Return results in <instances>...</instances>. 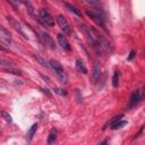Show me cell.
<instances>
[{"instance_id": "3", "label": "cell", "mask_w": 145, "mask_h": 145, "mask_svg": "<svg viewBox=\"0 0 145 145\" xmlns=\"http://www.w3.org/2000/svg\"><path fill=\"white\" fill-rule=\"evenodd\" d=\"M49 63H50V68H51L52 70H54V72H56L58 79L60 80V83L67 84V83H68V75H67V72L65 71V69L62 68V66H61L58 61H56V60H50Z\"/></svg>"}, {"instance_id": "7", "label": "cell", "mask_w": 145, "mask_h": 145, "mask_svg": "<svg viewBox=\"0 0 145 145\" xmlns=\"http://www.w3.org/2000/svg\"><path fill=\"white\" fill-rule=\"evenodd\" d=\"M143 99V94H140L139 93V91H134L133 93H131V95H130V100H129V104H128V109H133L134 106H136L137 105V103Z\"/></svg>"}, {"instance_id": "15", "label": "cell", "mask_w": 145, "mask_h": 145, "mask_svg": "<svg viewBox=\"0 0 145 145\" xmlns=\"http://www.w3.org/2000/svg\"><path fill=\"white\" fill-rule=\"evenodd\" d=\"M65 6L69 9V11H71V12H74L75 15H77V16H82V11L76 7V6H74V5H71V3H68V2H65Z\"/></svg>"}, {"instance_id": "30", "label": "cell", "mask_w": 145, "mask_h": 145, "mask_svg": "<svg viewBox=\"0 0 145 145\" xmlns=\"http://www.w3.org/2000/svg\"><path fill=\"white\" fill-rule=\"evenodd\" d=\"M0 133H1V128H0Z\"/></svg>"}, {"instance_id": "13", "label": "cell", "mask_w": 145, "mask_h": 145, "mask_svg": "<svg viewBox=\"0 0 145 145\" xmlns=\"http://www.w3.org/2000/svg\"><path fill=\"white\" fill-rule=\"evenodd\" d=\"M57 135H58L57 129H56V128H52V129L50 130L49 136H48V139H46L48 145H51V144H53V143L57 140Z\"/></svg>"}, {"instance_id": "21", "label": "cell", "mask_w": 145, "mask_h": 145, "mask_svg": "<svg viewBox=\"0 0 145 145\" xmlns=\"http://www.w3.org/2000/svg\"><path fill=\"white\" fill-rule=\"evenodd\" d=\"M122 118H123V114H119V116L113 117V119H112V120H110V122H108V126H109V127H111L112 125H114L116 122H118L119 120H121Z\"/></svg>"}, {"instance_id": "28", "label": "cell", "mask_w": 145, "mask_h": 145, "mask_svg": "<svg viewBox=\"0 0 145 145\" xmlns=\"http://www.w3.org/2000/svg\"><path fill=\"white\" fill-rule=\"evenodd\" d=\"M99 145H108V140H106V139H104V140H102Z\"/></svg>"}, {"instance_id": "11", "label": "cell", "mask_w": 145, "mask_h": 145, "mask_svg": "<svg viewBox=\"0 0 145 145\" xmlns=\"http://www.w3.org/2000/svg\"><path fill=\"white\" fill-rule=\"evenodd\" d=\"M0 37L6 42V43H11V35H10V33H9V31L8 29H6L3 26H0Z\"/></svg>"}, {"instance_id": "8", "label": "cell", "mask_w": 145, "mask_h": 145, "mask_svg": "<svg viewBox=\"0 0 145 145\" xmlns=\"http://www.w3.org/2000/svg\"><path fill=\"white\" fill-rule=\"evenodd\" d=\"M57 40H58L59 45H60L65 51H70V50H71L70 43H69V41L67 40L66 35H63L62 33H59V34L57 35Z\"/></svg>"}, {"instance_id": "24", "label": "cell", "mask_w": 145, "mask_h": 145, "mask_svg": "<svg viewBox=\"0 0 145 145\" xmlns=\"http://www.w3.org/2000/svg\"><path fill=\"white\" fill-rule=\"evenodd\" d=\"M75 94H76V99H77V101L80 103L82 101H83V96H82V94H80V92L78 91V89H75Z\"/></svg>"}, {"instance_id": "5", "label": "cell", "mask_w": 145, "mask_h": 145, "mask_svg": "<svg viewBox=\"0 0 145 145\" xmlns=\"http://www.w3.org/2000/svg\"><path fill=\"white\" fill-rule=\"evenodd\" d=\"M57 23H58L59 27L62 29L63 35H70V34H71L70 25H69V23L67 22V19L65 18L63 15H58V16H57Z\"/></svg>"}, {"instance_id": "6", "label": "cell", "mask_w": 145, "mask_h": 145, "mask_svg": "<svg viewBox=\"0 0 145 145\" xmlns=\"http://www.w3.org/2000/svg\"><path fill=\"white\" fill-rule=\"evenodd\" d=\"M7 20L9 22V24L23 36V37H25V39H27V35L25 34V32H24V29H23V27H22V25L18 23V20H16L12 16H7Z\"/></svg>"}, {"instance_id": "27", "label": "cell", "mask_w": 145, "mask_h": 145, "mask_svg": "<svg viewBox=\"0 0 145 145\" xmlns=\"http://www.w3.org/2000/svg\"><path fill=\"white\" fill-rule=\"evenodd\" d=\"M143 131H144V126H142V127H140V129H139V131H138V134H136V135H135V137H134V139H135V138H137V137H139L140 135H143Z\"/></svg>"}, {"instance_id": "29", "label": "cell", "mask_w": 145, "mask_h": 145, "mask_svg": "<svg viewBox=\"0 0 145 145\" xmlns=\"http://www.w3.org/2000/svg\"><path fill=\"white\" fill-rule=\"evenodd\" d=\"M0 50H1V51H5V52L7 51V49H6V48H5V46H3L1 43H0Z\"/></svg>"}, {"instance_id": "22", "label": "cell", "mask_w": 145, "mask_h": 145, "mask_svg": "<svg viewBox=\"0 0 145 145\" xmlns=\"http://www.w3.org/2000/svg\"><path fill=\"white\" fill-rule=\"evenodd\" d=\"M1 114H2V117L5 118V120L7 121V122H11L12 121V119H11V116L9 114V113H7V112H1Z\"/></svg>"}, {"instance_id": "19", "label": "cell", "mask_w": 145, "mask_h": 145, "mask_svg": "<svg viewBox=\"0 0 145 145\" xmlns=\"http://www.w3.org/2000/svg\"><path fill=\"white\" fill-rule=\"evenodd\" d=\"M125 125H127V121H126V120H123V119H121V120H119L118 122H116L114 125H112L110 128H111V129H119V128L123 127Z\"/></svg>"}, {"instance_id": "26", "label": "cell", "mask_w": 145, "mask_h": 145, "mask_svg": "<svg viewBox=\"0 0 145 145\" xmlns=\"http://www.w3.org/2000/svg\"><path fill=\"white\" fill-rule=\"evenodd\" d=\"M136 56V52L133 50V51H130V53H129V56L127 57V60H133V58Z\"/></svg>"}, {"instance_id": "9", "label": "cell", "mask_w": 145, "mask_h": 145, "mask_svg": "<svg viewBox=\"0 0 145 145\" xmlns=\"http://www.w3.org/2000/svg\"><path fill=\"white\" fill-rule=\"evenodd\" d=\"M100 77H101V66L97 61H94L93 70H92V82L94 84H96L99 82Z\"/></svg>"}, {"instance_id": "18", "label": "cell", "mask_w": 145, "mask_h": 145, "mask_svg": "<svg viewBox=\"0 0 145 145\" xmlns=\"http://www.w3.org/2000/svg\"><path fill=\"white\" fill-rule=\"evenodd\" d=\"M26 7H27V9H28V12H29V15L34 18V19H39V17H36V15H35V12H34V8H33V6H32V3L31 2H23Z\"/></svg>"}, {"instance_id": "4", "label": "cell", "mask_w": 145, "mask_h": 145, "mask_svg": "<svg viewBox=\"0 0 145 145\" xmlns=\"http://www.w3.org/2000/svg\"><path fill=\"white\" fill-rule=\"evenodd\" d=\"M37 22L45 26H53L54 25V18L50 14V11L46 8H40L39 9V19Z\"/></svg>"}, {"instance_id": "20", "label": "cell", "mask_w": 145, "mask_h": 145, "mask_svg": "<svg viewBox=\"0 0 145 145\" xmlns=\"http://www.w3.org/2000/svg\"><path fill=\"white\" fill-rule=\"evenodd\" d=\"M5 70L7 72H10V74H14V75H22V71L19 69H16V68H12V67H6Z\"/></svg>"}, {"instance_id": "12", "label": "cell", "mask_w": 145, "mask_h": 145, "mask_svg": "<svg viewBox=\"0 0 145 145\" xmlns=\"http://www.w3.org/2000/svg\"><path fill=\"white\" fill-rule=\"evenodd\" d=\"M36 130H37V123H33V125L29 127V129L27 130V134H26V140H27V142H31V140L33 139V137H34Z\"/></svg>"}, {"instance_id": "14", "label": "cell", "mask_w": 145, "mask_h": 145, "mask_svg": "<svg viewBox=\"0 0 145 145\" xmlns=\"http://www.w3.org/2000/svg\"><path fill=\"white\" fill-rule=\"evenodd\" d=\"M75 66H76V69H77L79 72H82V74H87V68H86L85 63H84L80 59H76Z\"/></svg>"}, {"instance_id": "23", "label": "cell", "mask_w": 145, "mask_h": 145, "mask_svg": "<svg viewBox=\"0 0 145 145\" xmlns=\"http://www.w3.org/2000/svg\"><path fill=\"white\" fill-rule=\"evenodd\" d=\"M53 91H54L56 93H58L59 95H61V96H63V95H67V92H66L65 89H61V88H58V87H54V88H53Z\"/></svg>"}, {"instance_id": "17", "label": "cell", "mask_w": 145, "mask_h": 145, "mask_svg": "<svg viewBox=\"0 0 145 145\" xmlns=\"http://www.w3.org/2000/svg\"><path fill=\"white\" fill-rule=\"evenodd\" d=\"M119 78H120V72L118 70H116L113 74V77H112V86L114 88H117L119 86Z\"/></svg>"}, {"instance_id": "10", "label": "cell", "mask_w": 145, "mask_h": 145, "mask_svg": "<svg viewBox=\"0 0 145 145\" xmlns=\"http://www.w3.org/2000/svg\"><path fill=\"white\" fill-rule=\"evenodd\" d=\"M41 39L43 40V43L46 45V46H49L50 49H56V45H54V41H53V39L50 36V34L49 33H46V32H42L41 33Z\"/></svg>"}, {"instance_id": "1", "label": "cell", "mask_w": 145, "mask_h": 145, "mask_svg": "<svg viewBox=\"0 0 145 145\" xmlns=\"http://www.w3.org/2000/svg\"><path fill=\"white\" fill-rule=\"evenodd\" d=\"M86 15L95 23L97 24L99 26L103 27L105 25V14L103 12V10L99 9V8H94V7H91V8H87L86 9Z\"/></svg>"}, {"instance_id": "2", "label": "cell", "mask_w": 145, "mask_h": 145, "mask_svg": "<svg viewBox=\"0 0 145 145\" xmlns=\"http://www.w3.org/2000/svg\"><path fill=\"white\" fill-rule=\"evenodd\" d=\"M91 32H92V35L96 42V44L100 46V49L102 50V52H110L111 51V44L110 42L95 28H91Z\"/></svg>"}, {"instance_id": "16", "label": "cell", "mask_w": 145, "mask_h": 145, "mask_svg": "<svg viewBox=\"0 0 145 145\" xmlns=\"http://www.w3.org/2000/svg\"><path fill=\"white\" fill-rule=\"evenodd\" d=\"M33 58H34L39 63H41L42 66H44V67H46V68H50V63H49V61H46L45 59H43V58L40 57L39 54H33Z\"/></svg>"}, {"instance_id": "25", "label": "cell", "mask_w": 145, "mask_h": 145, "mask_svg": "<svg viewBox=\"0 0 145 145\" xmlns=\"http://www.w3.org/2000/svg\"><path fill=\"white\" fill-rule=\"evenodd\" d=\"M11 62L10 61H7L5 59H0V66H5V67H10Z\"/></svg>"}]
</instances>
